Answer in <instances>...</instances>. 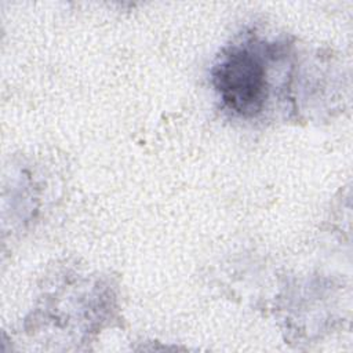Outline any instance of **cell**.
<instances>
[{
    "mask_svg": "<svg viewBox=\"0 0 353 353\" xmlns=\"http://www.w3.org/2000/svg\"><path fill=\"white\" fill-rule=\"evenodd\" d=\"M212 84L225 106L251 117L259 113L268 98L263 59L247 46H234L212 69Z\"/></svg>",
    "mask_w": 353,
    "mask_h": 353,
    "instance_id": "obj_1",
    "label": "cell"
}]
</instances>
